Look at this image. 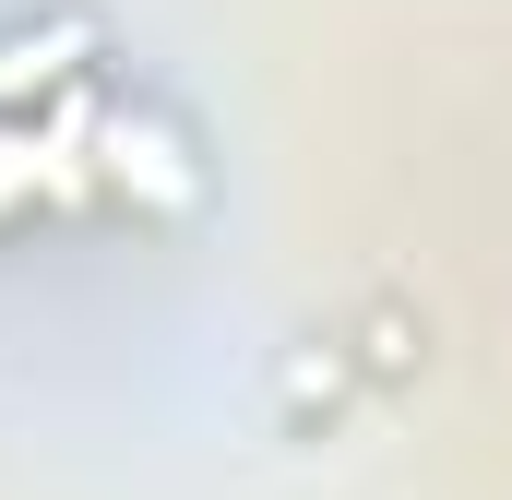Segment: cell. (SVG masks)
Segmentation results:
<instances>
[{"label":"cell","mask_w":512,"mask_h":500,"mask_svg":"<svg viewBox=\"0 0 512 500\" xmlns=\"http://www.w3.org/2000/svg\"><path fill=\"white\" fill-rule=\"evenodd\" d=\"M84 167H72V131H24L0 120V215H24V203H48V191H72Z\"/></svg>","instance_id":"obj_1"}]
</instances>
